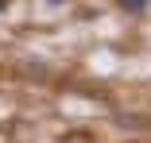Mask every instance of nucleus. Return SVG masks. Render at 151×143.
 I'll return each instance as SVG.
<instances>
[{"label":"nucleus","mask_w":151,"mask_h":143,"mask_svg":"<svg viewBox=\"0 0 151 143\" xmlns=\"http://www.w3.org/2000/svg\"><path fill=\"white\" fill-rule=\"evenodd\" d=\"M116 4L124 8V12H143V8L151 4V0H116Z\"/></svg>","instance_id":"f257e3e1"},{"label":"nucleus","mask_w":151,"mask_h":143,"mask_svg":"<svg viewBox=\"0 0 151 143\" xmlns=\"http://www.w3.org/2000/svg\"><path fill=\"white\" fill-rule=\"evenodd\" d=\"M47 4H50V8H62V4H66V0H47Z\"/></svg>","instance_id":"f03ea898"},{"label":"nucleus","mask_w":151,"mask_h":143,"mask_svg":"<svg viewBox=\"0 0 151 143\" xmlns=\"http://www.w3.org/2000/svg\"><path fill=\"white\" fill-rule=\"evenodd\" d=\"M4 8H8V0H0V12H4Z\"/></svg>","instance_id":"7ed1b4c3"}]
</instances>
